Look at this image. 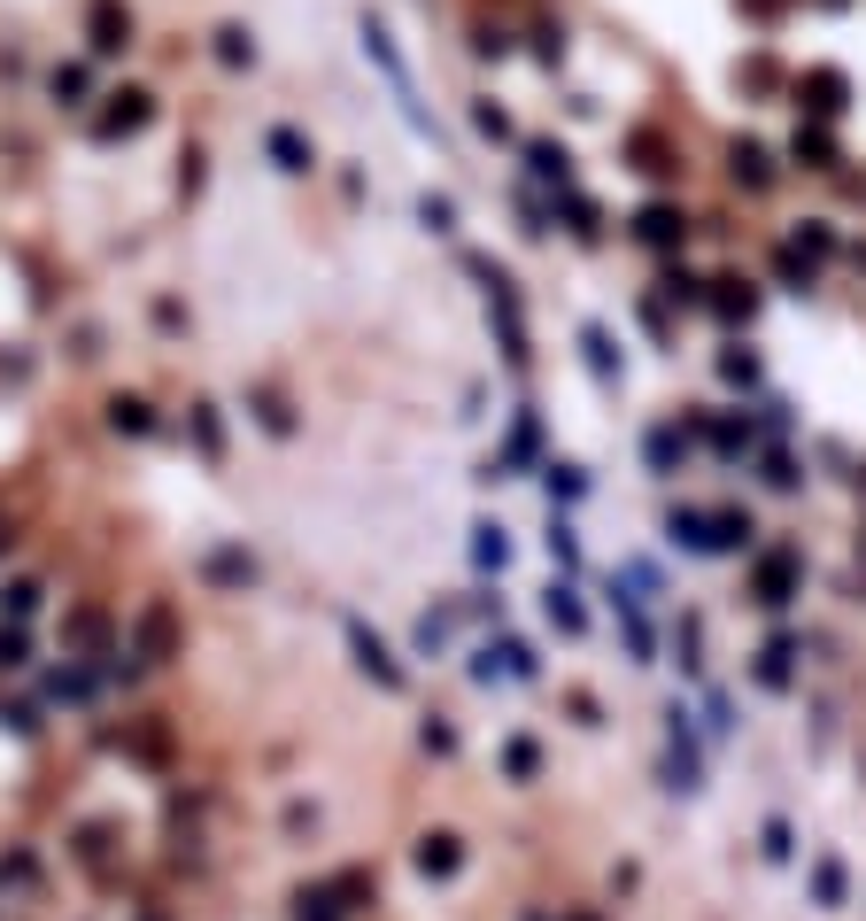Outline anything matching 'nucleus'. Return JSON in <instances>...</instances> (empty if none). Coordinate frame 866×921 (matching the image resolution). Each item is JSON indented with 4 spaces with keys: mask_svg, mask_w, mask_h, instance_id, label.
I'll list each match as a JSON object with an SVG mask.
<instances>
[{
    "mask_svg": "<svg viewBox=\"0 0 866 921\" xmlns=\"http://www.w3.org/2000/svg\"><path fill=\"white\" fill-rule=\"evenodd\" d=\"M271 155H279V163H287V171H310V148H302V140H294V132H271Z\"/></svg>",
    "mask_w": 866,
    "mask_h": 921,
    "instance_id": "f257e3e1",
    "label": "nucleus"
},
{
    "mask_svg": "<svg viewBox=\"0 0 866 921\" xmlns=\"http://www.w3.org/2000/svg\"><path fill=\"white\" fill-rule=\"evenodd\" d=\"M217 39H225V62H248V55H256V47H248V31H240V24H232V31H217Z\"/></svg>",
    "mask_w": 866,
    "mask_h": 921,
    "instance_id": "f03ea898",
    "label": "nucleus"
}]
</instances>
